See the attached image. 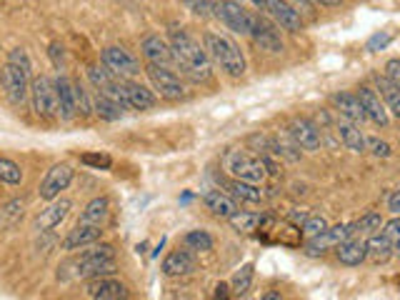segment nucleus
<instances>
[{"label":"nucleus","mask_w":400,"mask_h":300,"mask_svg":"<svg viewBox=\"0 0 400 300\" xmlns=\"http://www.w3.org/2000/svg\"><path fill=\"white\" fill-rule=\"evenodd\" d=\"M108 198H93V200L85 205V210L80 213V220L78 223H85V225H103V220L108 218Z\"/></svg>","instance_id":"nucleus-27"},{"label":"nucleus","mask_w":400,"mask_h":300,"mask_svg":"<svg viewBox=\"0 0 400 300\" xmlns=\"http://www.w3.org/2000/svg\"><path fill=\"white\" fill-rule=\"evenodd\" d=\"M260 300H283V295H280L278 290H268V293L260 295Z\"/></svg>","instance_id":"nucleus-50"},{"label":"nucleus","mask_w":400,"mask_h":300,"mask_svg":"<svg viewBox=\"0 0 400 300\" xmlns=\"http://www.w3.org/2000/svg\"><path fill=\"white\" fill-rule=\"evenodd\" d=\"M93 300H113V298H103V295H95Z\"/></svg>","instance_id":"nucleus-54"},{"label":"nucleus","mask_w":400,"mask_h":300,"mask_svg":"<svg viewBox=\"0 0 400 300\" xmlns=\"http://www.w3.org/2000/svg\"><path fill=\"white\" fill-rule=\"evenodd\" d=\"M225 188L243 203H260L263 200V191H260L255 183H246V180H236L233 178L231 183H225Z\"/></svg>","instance_id":"nucleus-29"},{"label":"nucleus","mask_w":400,"mask_h":300,"mask_svg":"<svg viewBox=\"0 0 400 300\" xmlns=\"http://www.w3.org/2000/svg\"><path fill=\"white\" fill-rule=\"evenodd\" d=\"M183 243H186L188 251H200V253L213 251V238L205 230H190V233H186Z\"/></svg>","instance_id":"nucleus-32"},{"label":"nucleus","mask_w":400,"mask_h":300,"mask_svg":"<svg viewBox=\"0 0 400 300\" xmlns=\"http://www.w3.org/2000/svg\"><path fill=\"white\" fill-rule=\"evenodd\" d=\"M93 110H95V115L103 118V120H118L123 115V110H126V105L116 103V100H110V98H105V95L98 93L95 95Z\"/></svg>","instance_id":"nucleus-31"},{"label":"nucleus","mask_w":400,"mask_h":300,"mask_svg":"<svg viewBox=\"0 0 400 300\" xmlns=\"http://www.w3.org/2000/svg\"><path fill=\"white\" fill-rule=\"evenodd\" d=\"M55 90H58V115L63 120L75 118V88H73V80L66 76H61L55 80Z\"/></svg>","instance_id":"nucleus-21"},{"label":"nucleus","mask_w":400,"mask_h":300,"mask_svg":"<svg viewBox=\"0 0 400 300\" xmlns=\"http://www.w3.org/2000/svg\"><path fill=\"white\" fill-rule=\"evenodd\" d=\"M100 235H103V225L78 223L75 228L66 235V240H63V251H78V248L93 246V243L100 240Z\"/></svg>","instance_id":"nucleus-17"},{"label":"nucleus","mask_w":400,"mask_h":300,"mask_svg":"<svg viewBox=\"0 0 400 300\" xmlns=\"http://www.w3.org/2000/svg\"><path fill=\"white\" fill-rule=\"evenodd\" d=\"M263 8L283 30H288V33H301L303 30L301 11H296L288 0H265Z\"/></svg>","instance_id":"nucleus-11"},{"label":"nucleus","mask_w":400,"mask_h":300,"mask_svg":"<svg viewBox=\"0 0 400 300\" xmlns=\"http://www.w3.org/2000/svg\"><path fill=\"white\" fill-rule=\"evenodd\" d=\"M288 220H291V223H296V225H301V228H303V223L308 220V213H303V210L298 213V210H296V213L288 215Z\"/></svg>","instance_id":"nucleus-49"},{"label":"nucleus","mask_w":400,"mask_h":300,"mask_svg":"<svg viewBox=\"0 0 400 300\" xmlns=\"http://www.w3.org/2000/svg\"><path fill=\"white\" fill-rule=\"evenodd\" d=\"M328 220L323 218V215H308V220L303 223V230L301 233L305 235V238H315V235H320L323 230H328Z\"/></svg>","instance_id":"nucleus-36"},{"label":"nucleus","mask_w":400,"mask_h":300,"mask_svg":"<svg viewBox=\"0 0 400 300\" xmlns=\"http://www.w3.org/2000/svg\"><path fill=\"white\" fill-rule=\"evenodd\" d=\"M253 3H255V6H260V8L265 6V0H253Z\"/></svg>","instance_id":"nucleus-53"},{"label":"nucleus","mask_w":400,"mask_h":300,"mask_svg":"<svg viewBox=\"0 0 400 300\" xmlns=\"http://www.w3.org/2000/svg\"><path fill=\"white\" fill-rule=\"evenodd\" d=\"M80 163L88 165V168H95V170H108L110 165H113V160H110V155H105V153H83Z\"/></svg>","instance_id":"nucleus-37"},{"label":"nucleus","mask_w":400,"mask_h":300,"mask_svg":"<svg viewBox=\"0 0 400 300\" xmlns=\"http://www.w3.org/2000/svg\"><path fill=\"white\" fill-rule=\"evenodd\" d=\"M123 95H126V105L133 110H150L155 105L153 90L135 80H123Z\"/></svg>","instance_id":"nucleus-20"},{"label":"nucleus","mask_w":400,"mask_h":300,"mask_svg":"<svg viewBox=\"0 0 400 300\" xmlns=\"http://www.w3.org/2000/svg\"><path fill=\"white\" fill-rule=\"evenodd\" d=\"M140 50L143 55H145V60L148 63H153V66H165L168 68L170 63H173V50H170V43L165 38H160V35H148V38L140 43Z\"/></svg>","instance_id":"nucleus-16"},{"label":"nucleus","mask_w":400,"mask_h":300,"mask_svg":"<svg viewBox=\"0 0 400 300\" xmlns=\"http://www.w3.org/2000/svg\"><path fill=\"white\" fill-rule=\"evenodd\" d=\"M335 133H338L340 143H343L348 150H353V153H365L368 150L365 136H363L360 126H356V123H351V120L338 118V123H335Z\"/></svg>","instance_id":"nucleus-19"},{"label":"nucleus","mask_w":400,"mask_h":300,"mask_svg":"<svg viewBox=\"0 0 400 300\" xmlns=\"http://www.w3.org/2000/svg\"><path fill=\"white\" fill-rule=\"evenodd\" d=\"M288 136H291V140L296 143L298 148H303V150H318L320 143H323L318 126L308 118H293L291 126H288Z\"/></svg>","instance_id":"nucleus-13"},{"label":"nucleus","mask_w":400,"mask_h":300,"mask_svg":"<svg viewBox=\"0 0 400 300\" xmlns=\"http://www.w3.org/2000/svg\"><path fill=\"white\" fill-rule=\"evenodd\" d=\"M365 248H368V256L373 258L375 263L390 260V258H393V253H395L393 240H390L385 233H373L370 238L365 240Z\"/></svg>","instance_id":"nucleus-26"},{"label":"nucleus","mask_w":400,"mask_h":300,"mask_svg":"<svg viewBox=\"0 0 400 300\" xmlns=\"http://www.w3.org/2000/svg\"><path fill=\"white\" fill-rule=\"evenodd\" d=\"M188 11H193L198 18H213V3L215 0H183Z\"/></svg>","instance_id":"nucleus-38"},{"label":"nucleus","mask_w":400,"mask_h":300,"mask_svg":"<svg viewBox=\"0 0 400 300\" xmlns=\"http://www.w3.org/2000/svg\"><path fill=\"white\" fill-rule=\"evenodd\" d=\"M0 85H3L13 105H23V100L30 93V73L13 66V63H6L3 71H0Z\"/></svg>","instance_id":"nucleus-5"},{"label":"nucleus","mask_w":400,"mask_h":300,"mask_svg":"<svg viewBox=\"0 0 400 300\" xmlns=\"http://www.w3.org/2000/svg\"><path fill=\"white\" fill-rule=\"evenodd\" d=\"M8 63H13V66L23 68V71H33V63H30V58H28V53L23 48H13L11 53H8Z\"/></svg>","instance_id":"nucleus-42"},{"label":"nucleus","mask_w":400,"mask_h":300,"mask_svg":"<svg viewBox=\"0 0 400 300\" xmlns=\"http://www.w3.org/2000/svg\"><path fill=\"white\" fill-rule=\"evenodd\" d=\"M231 285L228 283H218L215 285V300H231Z\"/></svg>","instance_id":"nucleus-47"},{"label":"nucleus","mask_w":400,"mask_h":300,"mask_svg":"<svg viewBox=\"0 0 400 300\" xmlns=\"http://www.w3.org/2000/svg\"><path fill=\"white\" fill-rule=\"evenodd\" d=\"M20 180H23L20 165L11 158H0V183H6V186H20Z\"/></svg>","instance_id":"nucleus-33"},{"label":"nucleus","mask_w":400,"mask_h":300,"mask_svg":"<svg viewBox=\"0 0 400 300\" xmlns=\"http://www.w3.org/2000/svg\"><path fill=\"white\" fill-rule=\"evenodd\" d=\"M351 238H356V225L353 223L335 225V228L323 230V233L315 235V238H308L305 251L310 253V256H318V253H325L328 248H338L340 243H346V240Z\"/></svg>","instance_id":"nucleus-9"},{"label":"nucleus","mask_w":400,"mask_h":300,"mask_svg":"<svg viewBox=\"0 0 400 300\" xmlns=\"http://www.w3.org/2000/svg\"><path fill=\"white\" fill-rule=\"evenodd\" d=\"M390 40H393V35H390L388 30H380V33H375L373 38L368 40V43H365V50H368V53H378V50L388 48Z\"/></svg>","instance_id":"nucleus-40"},{"label":"nucleus","mask_w":400,"mask_h":300,"mask_svg":"<svg viewBox=\"0 0 400 300\" xmlns=\"http://www.w3.org/2000/svg\"><path fill=\"white\" fill-rule=\"evenodd\" d=\"M356 233H368L373 235L380 230V225H383V218H380V213H365L360 220H356Z\"/></svg>","instance_id":"nucleus-35"},{"label":"nucleus","mask_w":400,"mask_h":300,"mask_svg":"<svg viewBox=\"0 0 400 300\" xmlns=\"http://www.w3.org/2000/svg\"><path fill=\"white\" fill-rule=\"evenodd\" d=\"M203 203H205V208H208L210 213L218 215V218H225V220H228L231 215L238 213L236 200H233L231 196L220 193V191H208V193L203 196Z\"/></svg>","instance_id":"nucleus-22"},{"label":"nucleus","mask_w":400,"mask_h":300,"mask_svg":"<svg viewBox=\"0 0 400 300\" xmlns=\"http://www.w3.org/2000/svg\"><path fill=\"white\" fill-rule=\"evenodd\" d=\"M90 293L95 295H103V298H113V300H128V290L123 283L118 280H108V278H95L90 283Z\"/></svg>","instance_id":"nucleus-28"},{"label":"nucleus","mask_w":400,"mask_h":300,"mask_svg":"<svg viewBox=\"0 0 400 300\" xmlns=\"http://www.w3.org/2000/svg\"><path fill=\"white\" fill-rule=\"evenodd\" d=\"M73 175H75V170H73L68 163H58V165H53V168H50L48 173H45L43 183H40L38 196L43 198V200L53 203L55 198L61 196V191H66V188L73 183Z\"/></svg>","instance_id":"nucleus-10"},{"label":"nucleus","mask_w":400,"mask_h":300,"mask_svg":"<svg viewBox=\"0 0 400 300\" xmlns=\"http://www.w3.org/2000/svg\"><path fill=\"white\" fill-rule=\"evenodd\" d=\"M170 50H173V58H176L183 76L190 78L193 83L210 80V76H213L210 58L193 35H188L186 30H173L170 33Z\"/></svg>","instance_id":"nucleus-1"},{"label":"nucleus","mask_w":400,"mask_h":300,"mask_svg":"<svg viewBox=\"0 0 400 300\" xmlns=\"http://www.w3.org/2000/svg\"><path fill=\"white\" fill-rule=\"evenodd\" d=\"M195 270V258L188 251H173L165 256L163 260V273L165 275H188Z\"/></svg>","instance_id":"nucleus-24"},{"label":"nucleus","mask_w":400,"mask_h":300,"mask_svg":"<svg viewBox=\"0 0 400 300\" xmlns=\"http://www.w3.org/2000/svg\"><path fill=\"white\" fill-rule=\"evenodd\" d=\"M313 3H318V6H323V8H335V6H340L343 0H313Z\"/></svg>","instance_id":"nucleus-51"},{"label":"nucleus","mask_w":400,"mask_h":300,"mask_svg":"<svg viewBox=\"0 0 400 300\" xmlns=\"http://www.w3.org/2000/svg\"><path fill=\"white\" fill-rule=\"evenodd\" d=\"M385 76L390 78V80L395 83V85L400 88V60L395 58V60H388V63H385Z\"/></svg>","instance_id":"nucleus-45"},{"label":"nucleus","mask_w":400,"mask_h":300,"mask_svg":"<svg viewBox=\"0 0 400 300\" xmlns=\"http://www.w3.org/2000/svg\"><path fill=\"white\" fill-rule=\"evenodd\" d=\"M225 170L233 175L236 180H246V183H263L265 180V168L263 160L258 155H250L246 150H231V153L223 158Z\"/></svg>","instance_id":"nucleus-3"},{"label":"nucleus","mask_w":400,"mask_h":300,"mask_svg":"<svg viewBox=\"0 0 400 300\" xmlns=\"http://www.w3.org/2000/svg\"><path fill=\"white\" fill-rule=\"evenodd\" d=\"M73 88H75V110H78L80 115H88L90 110H93V105H90L88 93H85V88H83L80 83H73Z\"/></svg>","instance_id":"nucleus-41"},{"label":"nucleus","mask_w":400,"mask_h":300,"mask_svg":"<svg viewBox=\"0 0 400 300\" xmlns=\"http://www.w3.org/2000/svg\"><path fill=\"white\" fill-rule=\"evenodd\" d=\"M100 58H103V66L116 78H133L140 73L138 58L133 53H128L126 48H121V45H108Z\"/></svg>","instance_id":"nucleus-7"},{"label":"nucleus","mask_w":400,"mask_h":300,"mask_svg":"<svg viewBox=\"0 0 400 300\" xmlns=\"http://www.w3.org/2000/svg\"><path fill=\"white\" fill-rule=\"evenodd\" d=\"M73 203L68 200V198H61V200H53L45 210H40V215L35 218V230H40V233H48V230L58 228V225L63 223V220L68 218V213H71Z\"/></svg>","instance_id":"nucleus-15"},{"label":"nucleus","mask_w":400,"mask_h":300,"mask_svg":"<svg viewBox=\"0 0 400 300\" xmlns=\"http://www.w3.org/2000/svg\"><path fill=\"white\" fill-rule=\"evenodd\" d=\"M365 145H368V150L375 155V158H390V153H393L388 143L378 140V138H365Z\"/></svg>","instance_id":"nucleus-43"},{"label":"nucleus","mask_w":400,"mask_h":300,"mask_svg":"<svg viewBox=\"0 0 400 300\" xmlns=\"http://www.w3.org/2000/svg\"><path fill=\"white\" fill-rule=\"evenodd\" d=\"M356 95H358V100H360L363 110H365V118L370 120V123H375V126H380V128L388 126V123H390L388 108H385V103L380 100V95L375 93L373 88L360 85Z\"/></svg>","instance_id":"nucleus-14"},{"label":"nucleus","mask_w":400,"mask_h":300,"mask_svg":"<svg viewBox=\"0 0 400 300\" xmlns=\"http://www.w3.org/2000/svg\"><path fill=\"white\" fill-rule=\"evenodd\" d=\"M203 48L208 53V58L213 60L215 66H220L231 78H243L246 76V58H243L241 48L233 43L231 38L218 33H205Z\"/></svg>","instance_id":"nucleus-2"},{"label":"nucleus","mask_w":400,"mask_h":300,"mask_svg":"<svg viewBox=\"0 0 400 300\" xmlns=\"http://www.w3.org/2000/svg\"><path fill=\"white\" fill-rule=\"evenodd\" d=\"M50 58H53V63H55V68H61L63 66V48L58 43H50Z\"/></svg>","instance_id":"nucleus-46"},{"label":"nucleus","mask_w":400,"mask_h":300,"mask_svg":"<svg viewBox=\"0 0 400 300\" xmlns=\"http://www.w3.org/2000/svg\"><path fill=\"white\" fill-rule=\"evenodd\" d=\"M18 218H23V200H11L6 203V208H3V223L6 225H13Z\"/></svg>","instance_id":"nucleus-39"},{"label":"nucleus","mask_w":400,"mask_h":300,"mask_svg":"<svg viewBox=\"0 0 400 300\" xmlns=\"http://www.w3.org/2000/svg\"><path fill=\"white\" fill-rule=\"evenodd\" d=\"M335 256H338V260L343 263V265L356 268L368 258V248H365V243H363V240L351 238V240H346V243H340L338 251H335Z\"/></svg>","instance_id":"nucleus-23"},{"label":"nucleus","mask_w":400,"mask_h":300,"mask_svg":"<svg viewBox=\"0 0 400 300\" xmlns=\"http://www.w3.org/2000/svg\"><path fill=\"white\" fill-rule=\"evenodd\" d=\"M375 85H378L380 100L385 103V108H388L395 118H400V88L395 85L388 76H380V73H375Z\"/></svg>","instance_id":"nucleus-25"},{"label":"nucleus","mask_w":400,"mask_h":300,"mask_svg":"<svg viewBox=\"0 0 400 300\" xmlns=\"http://www.w3.org/2000/svg\"><path fill=\"white\" fill-rule=\"evenodd\" d=\"M253 278H255V265H253V263H246V265L238 268L236 275H233V280H231L233 295H246L253 285Z\"/></svg>","instance_id":"nucleus-30"},{"label":"nucleus","mask_w":400,"mask_h":300,"mask_svg":"<svg viewBox=\"0 0 400 300\" xmlns=\"http://www.w3.org/2000/svg\"><path fill=\"white\" fill-rule=\"evenodd\" d=\"M333 105L338 108L340 118L351 120V123H356V126H360V123H365V110H363L360 100H358L356 93H348V90H340V93H333Z\"/></svg>","instance_id":"nucleus-18"},{"label":"nucleus","mask_w":400,"mask_h":300,"mask_svg":"<svg viewBox=\"0 0 400 300\" xmlns=\"http://www.w3.org/2000/svg\"><path fill=\"white\" fill-rule=\"evenodd\" d=\"M145 73H148L153 88L160 93V98H165V100H183L186 98V85H183L181 78L170 71V68L153 66V63H150V66L145 68Z\"/></svg>","instance_id":"nucleus-6"},{"label":"nucleus","mask_w":400,"mask_h":300,"mask_svg":"<svg viewBox=\"0 0 400 300\" xmlns=\"http://www.w3.org/2000/svg\"><path fill=\"white\" fill-rule=\"evenodd\" d=\"M296 6L305 8V11H310V6H313V0H296Z\"/></svg>","instance_id":"nucleus-52"},{"label":"nucleus","mask_w":400,"mask_h":300,"mask_svg":"<svg viewBox=\"0 0 400 300\" xmlns=\"http://www.w3.org/2000/svg\"><path fill=\"white\" fill-rule=\"evenodd\" d=\"M250 38H253V43L258 45L260 50H268V53H283V40H280L278 28L270 25L265 18L253 16Z\"/></svg>","instance_id":"nucleus-12"},{"label":"nucleus","mask_w":400,"mask_h":300,"mask_svg":"<svg viewBox=\"0 0 400 300\" xmlns=\"http://www.w3.org/2000/svg\"><path fill=\"white\" fill-rule=\"evenodd\" d=\"M388 210L393 215H400V191H395L393 196L388 198Z\"/></svg>","instance_id":"nucleus-48"},{"label":"nucleus","mask_w":400,"mask_h":300,"mask_svg":"<svg viewBox=\"0 0 400 300\" xmlns=\"http://www.w3.org/2000/svg\"><path fill=\"white\" fill-rule=\"evenodd\" d=\"M213 18H218L220 23L236 30L241 35H250V23L253 16L236 0H215L213 3Z\"/></svg>","instance_id":"nucleus-4"},{"label":"nucleus","mask_w":400,"mask_h":300,"mask_svg":"<svg viewBox=\"0 0 400 300\" xmlns=\"http://www.w3.org/2000/svg\"><path fill=\"white\" fill-rule=\"evenodd\" d=\"M228 220H231V225L238 230V233H253V230L260 225L258 213H241V210H238L236 215H231Z\"/></svg>","instance_id":"nucleus-34"},{"label":"nucleus","mask_w":400,"mask_h":300,"mask_svg":"<svg viewBox=\"0 0 400 300\" xmlns=\"http://www.w3.org/2000/svg\"><path fill=\"white\" fill-rule=\"evenodd\" d=\"M385 235H388L390 240H393V246H400V215H395L390 223H385Z\"/></svg>","instance_id":"nucleus-44"},{"label":"nucleus","mask_w":400,"mask_h":300,"mask_svg":"<svg viewBox=\"0 0 400 300\" xmlns=\"http://www.w3.org/2000/svg\"><path fill=\"white\" fill-rule=\"evenodd\" d=\"M395 256H400V246H395Z\"/></svg>","instance_id":"nucleus-55"},{"label":"nucleus","mask_w":400,"mask_h":300,"mask_svg":"<svg viewBox=\"0 0 400 300\" xmlns=\"http://www.w3.org/2000/svg\"><path fill=\"white\" fill-rule=\"evenodd\" d=\"M30 95H33V108L43 118H53L58 115V90L50 78L40 76L30 83Z\"/></svg>","instance_id":"nucleus-8"}]
</instances>
